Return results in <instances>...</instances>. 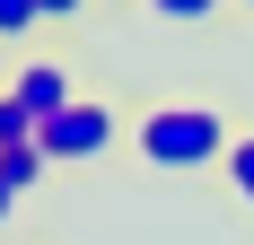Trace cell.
<instances>
[{
	"label": "cell",
	"instance_id": "cell-1",
	"mask_svg": "<svg viewBox=\"0 0 254 245\" xmlns=\"http://www.w3.org/2000/svg\"><path fill=\"white\" fill-rule=\"evenodd\" d=\"M131 158L158 175H210V167H228V149H237V122L228 105H210V97H158L131 114Z\"/></svg>",
	"mask_w": 254,
	"mask_h": 245
},
{
	"label": "cell",
	"instance_id": "cell-2",
	"mask_svg": "<svg viewBox=\"0 0 254 245\" xmlns=\"http://www.w3.org/2000/svg\"><path fill=\"white\" fill-rule=\"evenodd\" d=\"M123 140H131L123 105H114V97H88V88H79V105H62L53 122H35L44 167H97V158H114Z\"/></svg>",
	"mask_w": 254,
	"mask_h": 245
},
{
	"label": "cell",
	"instance_id": "cell-3",
	"mask_svg": "<svg viewBox=\"0 0 254 245\" xmlns=\"http://www.w3.org/2000/svg\"><path fill=\"white\" fill-rule=\"evenodd\" d=\"M9 97H18L35 122H53L62 105H79V88H70V61H26V70L9 79Z\"/></svg>",
	"mask_w": 254,
	"mask_h": 245
},
{
	"label": "cell",
	"instance_id": "cell-4",
	"mask_svg": "<svg viewBox=\"0 0 254 245\" xmlns=\"http://www.w3.org/2000/svg\"><path fill=\"white\" fill-rule=\"evenodd\" d=\"M44 175H53V167H44V149H0V184H9V193H18V201L35 193Z\"/></svg>",
	"mask_w": 254,
	"mask_h": 245
},
{
	"label": "cell",
	"instance_id": "cell-5",
	"mask_svg": "<svg viewBox=\"0 0 254 245\" xmlns=\"http://www.w3.org/2000/svg\"><path fill=\"white\" fill-rule=\"evenodd\" d=\"M219 175H228V193H237V210L254 219V131H237V149H228V167H219Z\"/></svg>",
	"mask_w": 254,
	"mask_h": 245
},
{
	"label": "cell",
	"instance_id": "cell-6",
	"mask_svg": "<svg viewBox=\"0 0 254 245\" xmlns=\"http://www.w3.org/2000/svg\"><path fill=\"white\" fill-rule=\"evenodd\" d=\"M0 149H35V114H26L9 88H0Z\"/></svg>",
	"mask_w": 254,
	"mask_h": 245
},
{
	"label": "cell",
	"instance_id": "cell-7",
	"mask_svg": "<svg viewBox=\"0 0 254 245\" xmlns=\"http://www.w3.org/2000/svg\"><path fill=\"white\" fill-rule=\"evenodd\" d=\"M158 18H176V26H202V18H219V9H228V0H149Z\"/></svg>",
	"mask_w": 254,
	"mask_h": 245
},
{
	"label": "cell",
	"instance_id": "cell-8",
	"mask_svg": "<svg viewBox=\"0 0 254 245\" xmlns=\"http://www.w3.org/2000/svg\"><path fill=\"white\" fill-rule=\"evenodd\" d=\"M26 26H44V18H35V0H0V35H26Z\"/></svg>",
	"mask_w": 254,
	"mask_h": 245
},
{
	"label": "cell",
	"instance_id": "cell-9",
	"mask_svg": "<svg viewBox=\"0 0 254 245\" xmlns=\"http://www.w3.org/2000/svg\"><path fill=\"white\" fill-rule=\"evenodd\" d=\"M79 9H88V0H35V18H44V26H53V18H79Z\"/></svg>",
	"mask_w": 254,
	"mask_h": 245
},
{
	"label": "cell",
	"instance_id": "cell-10",
	"mask_svg": "<svg viewBox=\"0 0 254 245\" xmlns=\"http://www.w3.org/2000/svg\"><path fill=\"white\" fill-rule=\"evenodd\" d=\"M9 219H18V193H9V184H0V228H9Z\"/></svg>",
	"mask_w": 254,
	"mask_h": 245
},
{
	"label": "cell",
	"instance_id": "cell-11",
	"mask_svg": "<svg viewBox=\"0 0 254 245\" xmlns=\"http://www.w3.org/2000/svg\"><path fill=\"white\" fill-rule=\"evenodd\" d=\"M228 9H254V0H228Z\"/></svg>",
	"mask_w": 254,
	"mask_h": 245
}]
</instances>
